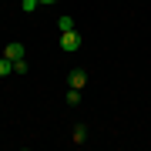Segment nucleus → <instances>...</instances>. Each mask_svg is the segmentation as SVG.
<instances>
[{
	"label": "nucleus",
	"instance_id": "obj_1",
	"mask_svg": "<svg viewBox=\"0 0 151 151\" xmlns=\"http://www.w3.org/2000/svg\"><path fill=\"white\" fill-rule=\"evenodd\" d=\"M81 34H77V27L74 30H64L60 34V50H64V54H74V50H81Z\"/></svg>",
	"mask_w": 151,
	"mask_h": 151
},
{
	"label": "nucleus",
	"instance_id": "obj_2",
	"mask_svg": "<svg viewBox=\"0 0 151 151\" xmlns=\"http://www.w3.org/2000/svg\"><path fill=\"white\" fill-rule=\"evenodd\" d=\"M67 87H77V91H84V87H87V70L74 67V70L67 74Z\"/></svg>",
	"mask_w": 151,
	"mask_h": 151
},
{
	"label": "nucleus",
	"instance_id": "obj_3",
	"mask_svg": "<svg viewBox=\"0 0 151 151\" xmlns=\"http://www.w3.org/2000/svg\"><path fill=\"white\" fill-rule=\"evenodd\" d=\"M24 54H27V50H24V44H20V40H10V44L4 47V57H7V60H20Z\"/></svg>",
	"mask_w": 151,
	"mask_h": 151
},
{
	"label": "nucleus",
	"instance_id": "obj_4",
	"mask_svg": "<svg viewBox=\"0 0 151 151\" xmlns=\"http://www.w3.org/2000/svg\"><path fill=\"white\" fill-rule=\"evenodd\" d=\"M87 134H91V131H87V124H74V131H70V145H84Z\"/></svg>",
	"mask_w": 151,
	"mask_h": 151
},
{
	"label": "nucleus",
	"instance_id": "obj_5",
	"mask_svg": "<svg viewBox=\"0 0 151 151\" xmlns=\"http://www.w3.org/2000/svg\"><path fill=\"white\" fill-rule=\"evenodd\" d=\"M64 101H67V108H77V104H81V91H77V87H70Z\"/></svg>",
	"mask_w": 151,
	"mask_h": 151
},
{
	"label": "nucleus",
	"instance_id": "obj_6",
	"mask_svg": "<svg viewBox=\"0 0 151 151\" xmlns=\"http://www.w3.org/2000/svg\"><path fill=\"white\" fill-rule=\"evenodd\" d=\"M57 27H60V34H64V30H74V20H70L67 14H60L57 17Z\"/></svg>",
	"mask_w": 151,
	"mask_h": 151
},
{
	"label": "nucleus",
	"instance_id": "obj_7",
	"mask_svg": "<svg viewBox=\"0 0 151 151\" xmlns=\"http://www.w3.org/2000/svg\"><path fill=\"white\" fill-rule=\"evenodd\" d=\"M10 74H14V60L4 57V60H0V77H10Z\"/></svg>",
	"mask_w": 151,
	"mask_h": 151
},
{
	"label": "nucleus",
	"instance_id": "obj_8",
	"mask_svg": "<svg viewBox=\"0 0 151 151\" xmlns=\"http://www.w3.org/2000/svg\"><path fill=\"white\" fill-rule=\"evenodd\" d=\"M37 7H40L37 0H20V10H24V14H34V10H37Z\"/></svg>",
	"mask_w": 151,
	"mask_h": 151
},
{
	"label": "nucleus",
	"instance_id": "obj_9",
	"mask_svg": "<svg viewBox=\"0 0 151 151\" xmlns=\"http://www.w3.org/2000/svg\"><path fill=\"white\" fill-rule=\"evenodd\" d=\"M27 70H30V67H27V60H24V57H20V60H14V74H20V77H24Z\"/></svg>",
	"mask_w": 151,
	"mask_h": 151
},
{
	"label": "nucleus",
	"instance_id": "obj_10",
	"mask_svg": "<svg viewBox=\"0 0 151 151\" xmlns=\"http://www.w3.org/2000/svg\"><path fill=\"white\" fill-rule=\"evenodd\" d=\"M37 4H40V7H47V4H57V0H37Z\"/></svg>",
	"mask_w": 151,
	"mask_h": 151
}]
</instances>
